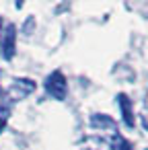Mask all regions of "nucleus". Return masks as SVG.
Returning a JSON list of instances; mask_svg holds the SVG:
<instances>
[{
  "label": "nucleus",
  "mask_w": 148,
  "mask_h": 150,
  "mask_svg": "<svg viewBox=\"0 0 148 150\" xmlns=\"http://www.w3.org/2000/svg\"><path fill=\"white\" fill-rule=\"evenodd\" d=\"M45 93L56 99V101H64L66 95H68V84H66V78L60 70H54L47 78H45Z\"/></svg>",
  "instance_id": "f257e3e1"
},
{
  "label": "nucleus",
  "mask_w": 148,
  "mask_h": 150,
  "mask_svg": "<svg viewBox=\"0 0 148 150\" xmlns=\"http://www.w3.org/2000/svg\"><path fill=\"white\" fill-rule=\"evenodd\" d=\"M17 27L15 25H6L4 33H0V54L4 60H11L15 56V39H17Z\"/></svg>",
  "instance_id": "f03ea898"
},
{
  "label": "nucleus",
  "mask_w": 148,
  "mask_h": 150,
  "mask_svg": "<svg viewBox=\"0 0 148 150\" xmlns=\"http://www.w3.org/2000/svg\"><path fill=\"white\" fill-rule=\"evenodd\" d=\"M117 107L121 111V119L127 127H134L136 125V117H134V107H132V101L127 99V95L119 93L117 95Z\"/></svg>",
  "instance_id": "7ed1b4c3"
},
{
  "label": "nucleus",
  "mask_w": 148,
  "mask_h": 150,
  "mask_svg": "<svg viewBox=\"0 0 148 150\" xmlns=\"http://www.w3.org/2000/svg\"><path fill=\"white\" fill-rule=\"evenodd\" d=\"M111 150H134V148H132V144L121 134H113V138H111Z\"/></svg>",
  "instance_id": "20e7f679"
},
{
  "label": "nucleus",
  "mask_w": 148,
  "mask_h": 150,
  "mask_svg": "<svg viewBox=\"0 0 148 150\" xmlns=\"http://www.w3.org/2000/svg\"><path fill=\"white\" fill-rule=\"evenodd\" d=\"M13 91L19 93V97H25V95H29V93L33 91V82H31V80H15Z\"/></svg>",
  "instance_id": "39448f33"
},
{
  "label": "nucleus",
  "mask_w": 148,
  "mask_h": 150,
  "mask_svg": "<svg viewBox=\"0 0 148 150\" xmlns=\"http://www.w3.org/2000/svg\"><path fill=\"white\" fill-rule=\"evenodd\" d=\"M4 125H6V117H0V132L4 129Z\"/></svg>",
  "instance_id": "423d86ee"
}]
</instances>
